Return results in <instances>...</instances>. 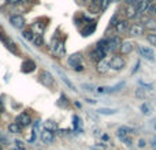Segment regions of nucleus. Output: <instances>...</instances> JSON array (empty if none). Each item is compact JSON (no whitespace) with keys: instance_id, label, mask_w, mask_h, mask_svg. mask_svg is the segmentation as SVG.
Listing matches in <instances>:
<instances>
[{"instance_id":"9","label":"nucleus","mask_w":156,"mask_h":150,"mask_svg":"<svg viewBox=\"0 0 156 150\" xmlns=\"http://www.w3.org/2000/svg\"><path fill=\"white\" fill-rule=\"evenodd\" d=\"M138 52H140L141 56L147 60H151L152 62V60L155 59V53L151 48H147V46H138Z\"/></svg>"},{"instance_id":"29","label":"nucleus","mask_w":156,"mask_h":150,"mask_svg":"<svg viewBox=\"0 0 156 150\" xmlns=\"http://www.w3.org/2000/svg\"><path fill=\"white\" fill-rule=\"evenodd\" d=\"M147 11H148L149 14H152V15H155V14H156V2H155V0L149 3L148 10H147Z\"/></svg>"},{"instance_id":"19","label":"nucleus","mask_w":156,"mask_h":150,"mask_svg":"<svg viewBox=\"0 0 156 150\" xmlns=\"http://www.w3.org/2000/svg\"><path fill=\"white\" fill-rule=\"evenodd\" d=\"M137 5L136 4H127V7H126V15H127V18H134L136 15H137Z\"/></svg>"},{"instance_id":"26","label":"nucleus","mask_w":156,"mask_h":150,"mask_svg":"<svg viewBox=\"0 0 156 150\" xmlns=\"http://www.w3.org/2000/svg\"><path fill=\"white\" fill-rule=\"evenodd\" d=\"M116 112H118L116 109H108V108H100V109H97V113H100V115H114Z\"/></svg>"},{"instance_id":"30","label":"nucleus","mask_w":156,"mask_h":150,"mask_svg":"<svg viewBox=\"0 0 156 150\" xmlns=\"http://www.w3.org/2000/svg\"><path fill=\"white\" fill-rule=\"evenodd\" d=\"M136 97L141 98V100L145 98V91H144V89H137V90H136Z\"/></svg>"},{"instance_id":"37","label":"nucleus","mask_w":156,"mask_h":150,"mask_svg":"<svg viewBox=\"0 0 156 150\" xmlns=\"http://www.w3.org/2000/svg\"><path fill=\"white\" fill-rule=\"evenodd\" d=\"M0 141H2V142H4V145H8V139L3 134H0Z\"/></svg>"},{"instance_id":"15","label":"nucleus","mask_w":156,"mask_h":150,"mask_svg":"<svg viewBox=\"0 0 156 150\" xmlns=\"http://www.w3.org/2000/svg\"><path fill=\"white\" fill-rule=\"evenodd\" d=\"M67 62L71 67H76V66L81 64V62H82V55L81 53H73L71 56H69Z\"/></svg>"},{"instance_id":"13","label":"nucleus","mask_w":156,"mask_h":150,"mask_svg":"<svg viewBox=\"0 0 156 150\" xmlns=\"http://www.w3.org/2000/svg\"><path fill=\"white\" fill-rule=\"evenodd\" d=\"M114 27H115L116 33L123 34V33H126L127 30H129V22H127V21H118Z\"/></svg>"},{"instance_id":"14","label":"nucleus","mask_w":156,"mask_h":150,"mask_svg":"<svg viewBox=\"0 0 156 150\" xmlns=\"http://www.w3.org/2000/svg\"><path fill=\"white\" fill-rule=\"evenodd\" d=\"M133 48H134V44H133L132 41H125V43H122L119 51H121L122 55H129L133 52Z\"/></svg>"},{"instance_id":"41","label":"nucleus","mask_w":156,"mask_h":150,"mask_svg":"<svg viewBox=\"0 0 156 150\" xmlns=\"http://www.w3.org/2000/svg\"><path fill=\"white\" fill-rule=\"evenodd\" d=\"M86 102H90V104H96L94 100H90V98H86Z\"/></svg>"},{"instance_id":"36","label":"nucleus","mask_w":156,"mask_h":150,"mask_svg":"<svg viewBox=\"0 0 156 150\" xmlns=\"http://www.w3.org/2000/svg\"><path fill=\"white\" fill-rule=\"evenodd\" d=\"M22 0H7V4H11V5H15L18 3H21Z\"/></svg>"},{"instance_id":"3","label":"nucleus","mask_w":156,"mask_h":150,"mask_svg":"<svg viewBox=\"0 0 156 150\" xmlns=\"http://www.w3.org/2000/svg\"><path fill=\"white\" fill-rule=\"evenodd\" d=\"M125 66H126V62H125V59H122L121 56H114V57H111L110 67L112 68V70L121 71V70H123V68H125Z\"/></svg>"},{"instance_id":"6","label":"nucleus","mask_w":156,"mask_h":150,"mask_svg":"<svg viewBox=\"0 0 156 150\" xmlns=\"http://www.w3.org/2000/svg\"><path fill=\"white\" fill-rule=\"evenodd\" d=\"M105 55H107V52L105 51H103L101 48H96V49H93V51L90 52V59L93 60V62L99 63V62H101V60L104 59Z\"/></svg>"},{"instance_id":"45","label":"nucleus","mask_w":156,"mask_h":150,"mask_svg":"<svg viewBox=\"0 0 156 150\" xmlns=\"http://www.w3.org/2000/svg\"><path fill=\"white\" fill-rule=\"evenodd\" d=\"M155 130H156V124H155Z\"/></svg>"},{"instance_id":"12","label":"nucleus","mask_w":156,"mask_h":150,"mask_svg":"<svg viewBox=\"0 0 156 150\" xmlns=\"http://www.w3.org/2000/svg\"><path fill=\"white\" fill-rule=\"evenodd\" d=\"M55 139V135H54V131H49V130H43L41 132V141L44 143H52Z\"/></svg>"},{"instance_id":"38","label":"nucleus","mask_w":156,"mask_h":150,"mask_svg":"<svg viewBox=\"0 0 156 150\" xmlns=\"http://www.w3.org/2000/svg\"><path fill=\"white\" fill-rule=\"evenodd\" d=\"M74 68V71H82L83 70V66L82 64H78V66H76V67H73Z\"/></svg>"},{"instance_id":"8","label":"nucleus","mask_w":156,"mask_h":150,"mask_svg":"<svg viewBox=\"0 0 156 150\" xmlns=\"http://www.w3.org/2000/svg\"><path fill=\"white\" fill-rule=\"evenodd\" d=\"M10 22L14 27H16V29H22V27L25 26V18L22 15H11Z\"/></svg>"},{"instance_id":"39","label":"nucleus","mask_w":156,"mask_h":150,"mask_svg":"<svg viewBox=\"0 0 156 150\" xmlns=\"http://www.w3.org/2000/svg\"><path fill=\"white\" fill-rule=\"evenodd\" d=\"M138 146H140V148H145V141L140 139V142H138Z\"/></svg>"},{"instance_id":"2","label":"nucleus","mask_w":156,"mask_h":150,"mask_svg":"<svg viewBox=\"0 0 156 150\" xmlns=\"http://www.w3.org/2000/svg\"><path fill=\"white\" fill-rule=\"evenodd\" d=\"M40 82L43 83L45 87H52V86L55 85V78L51 75V73H48V71H41L40 74Z\"/></svg>"},{"instance_id":"47","label":"nucleus","mask_w":156,"mask_h":150,"mask_svg":"<svg viewBox=\"0 0 156 150\" xmlns=\"http://www.w3.org/2000/svg\"><path fill=\"white\" fill-rule=\"evenodd\" d=\"M0 115H2V111H0Z\"/></svg>"},{"instance_id":"24","label":"nucleus","mask_w":156,"mask_h":150,"mask_svg":"<svg viewBox=\"0 0 156 150\" xmlns=\"http://www.w3.org/2000/svg\"><path fill=\"white\" fill-rule=\"evenodd\" d=\"M44 128L49 130V131H55V130L58 128V124L55 123V121H52V120H47L45 123H44Z\"/></svg>"},{"instance_id":"42","label":"nucleus","mask_w":156,"mask_h":150,"mask_svg":"<svg viewBox=\"0 0 156 150\" xmlns=\"http://www.w3.org/2000/svg\"><path fill=\"white\" fill-rule=\"evenodd\" d=\"M152 146H154V149H156V137H155V139H154V145H152Z\"/></svg>"},{"instance_id":"5","label":"nucleus","mask_w":156,"mask_h":150,"mask_svg":"<svg viewBox=\"0 0 156 150\" xmlns=\"http://www.w3.org/2000/svg\"><path fill=\"white\" fill-rule=\"evenodd\" d=\"M144 25L141 23H132L129 26V30H127V33H129L130 36H141L144 34Z\"/></svg>"},{"instance_id":"18","label":"nucleus","mask_w":156,"mask_h":150,"mask_svg":"<svg viewBox=\"0 0 156 150\" xmlns=\"http://www.w3.org/2000/svg\"><path fill=\"white\" fill-rule=\"evenodd\" d=\"M94 30H96V25L90 23V26H89V23H86L85 27H83V29H81V34H82L83 37H86V36H90Z\"/></svg>"},{"instance_id":"40","label":"nucleus","mask_w":156,"mask_h":150,"mask_svg":"<svg viewBox=\"0 0 156 150\" xmlns=\"http://www.w3.org/2000/svg\"><path fill=\"white\" fill-rule=\"evenodd\" d=\"M138 67H140V62H137V64H136V68H134V70H133V74H134V73H137Z\"/></svg>"},{"instance_id":"46","label":"nucleus","mask_w":156,"mask_h":150,"mask_svg":"<svg viewBox=\"0 0 156 150\" xmlns=\"http://www.w3.org/2000/svg\"><path fill=\"white\" fill-rule=\"evenodd\" d=\"M12 150H18V149H12Z\"/></svg>"},{"instance_id":"20","label":"nucleus","mask_w":156,"mask_h":150,"mask_svg":"<svg viewBox=\"0 0 156 150\" xmlns=\"http://www.w3.org/2000/svg\"><path fill=\"white\" fill-rule=\"evenodd\" d=\"M56 71H58V74H59V77L62 78V80H63V82H65L66 85H67L71 89V90H76V87H74V85L70 82V79H69V78L65 75V73H63V71H60V70H56Z\"/></svg>"},{"instance_id":"31","label":"nucleus","mask_w":156,"mask_h":150,"mask_svg":"<svg viewBox=\"0 0 156 150\" xmlns=\"http://www.w3.org/2000/svg\"><path fill=\"white\" fill-rule=\"evenodd\" d=\"M22 34H23V37L26 38V40H33V32L32 30H23V33H22Z\"/></svg>"},{"instance_id":"25","label":"nucleus","mask_w":156,"mask_h":150,"mask_svg":"<svg viewBox=\"0 0 156 150\" xmlns=\"http://www.w3.org/2000/svg\"><path fill=\"white\" fill-rule=\"evenodd\" d=\"M144 27H147V29H149V30L154 32V30H156V21L155 19H147Z\"/></svg>"},{"instance_id":"28","label":"nucleus","mask_w":156,"mask_h":150,"mask_svg":"<svg viewBox=\"0 0 156 150\" xmlns=\"http://www.w3.org/2000/svg\"><path fill=\"white\" fill-rule=\"evenodd\" d=\"M147 41H148L151 45H155L156 46V34L154 32L149 33V34H147Z\"/></svg>"},{"instance_id":"4","label":"nucleus","mask_w":156,"mask_h":150,"mask_svg":"<svg viewBox=\"0 0 156 150\" xmlns=\"http://www.w3.org/2000/svg\"><path fill=\"white\" fill-rule=\"evenodd\" d=\"M15 121L22 127V128H25V127L30 126L33 120H32V116H30L27 112H22V113H19L18 115V118H16Z\"/></svg>"},{"instance_id":"1","label":"nucleus","mask_w":156,"mask_h":150,"mask_svg":"<svg viewBox=\"0 0 156 150\" xmlns=\"http://www.w3.org/2000/svg\"><path fill=\"white\" fill-rule=\"evenodd\" d=\"M132 134H133V130L129 128V127H119L118 131H116L118 138L127 146V148H132V145H133V139H132V137H130Z\"/></svg>"},{"instance_id":"35","label":"nucleus","mask_w":156,"mask_h":150,"mask_svg":"<svg viewBox=\"0 0 156 150\" xmlns=\"http://www.w3.org/2000/svg\"><path fill=\"white\" fill-rule=\"evenodd\" d=\"M15 143H16V148L19 150H25V143L22 141H15Z\"/></svg>"},{"instance_id":"10","label":"nucleus","mask_w":156,"mask_h":150,"mask_svg":"<svg viewBox=\"0 0 156 150\" xmlns=\"http://www.w3.org/2000/svg\"><path fill=\"white\" fill-rule=\"evenodd\" d=\"M34 70H36V63L33 62V60H25V62L22 63L21 71L23 74H30V73H33Z\"/></svg>"},{"instance_id":"27","label":"nucleus","mask_w":156,"mask_h":150,"mask_svg":"<svg viewBox=\"0 0 156 150\" xmlns=\"http://www.w3.org/2000/svg\"><path fill=\"white\" fill-rule=\"evenodd\" d=\"M54 51L56 53H63L65 52V45H63V41H56V45L54 46Z\"/></svg>"},{"instance_id":"17","label":"nucleus","mask_w":156,"mask_h":150,"mask_svg":"<svg viewBox=\"0 0 156 150\" xmlns=\"http://www.w3.org/2000/svg\"><path fill=\"white\" fill-rule=\"evenodd\" d=\"M108 70H110V62L103 59L101 62L97 63V71H99L100 74H105Z\"/></svg>"},{"instance_id":"7","label":"nucleus","mask_w":156,"mask_h":150,"mask_svg":"<svg viewBox=\"0 0 156 150\" xmlns=\"http://www.w3.org/2000/svg\"><path fill=\"white\" fill-rule=\"evenodd\" d=\"M107 43H108V51H112V52L118 51L122 45V40L119 37H111L110 40H107Z\"/></svg>"},{"instance_id":"21","label":"nucleus","mask_w":156,"mask_h":150,"mask_svg":"<svg viewBox=\"0 0 156 150\" xmlns=\"http://www.w3.org/2000/svg\"><path fill=\"white\" fill-rule=\"evenodd\" d=\"M33 44H34L36 46H43L44 45V37L43 34H34L33 36Z\"/></svg>"},{"instance_id":"11","label":"nucleus","mask_w":156,"mask_h":150,"mask_svg":"<svg viewBox=\"0 0 156 150\" xmlns=\"http://www.w3.org/2000/svg\"><path fill=\"white\" fill-rule=\"evenodd\" d=\"M3 40V43H4V45H5V48L8 49V51H11L14 55H18L19 52H18V48H16V45H15V43H14L11 38H8V37H3L2 38Z\"/></svg>"},{"instance_id":"44","label":"nucleus","mask_w":156,"mask_h":150,"mask_svg":"<svg viewBox=\"0 0 156 150\" xmlns=\"http://www.w3.org/2000/svg\"><path fill=\"white\" fill-rule=\"evenodd\" d=\"M0 150H3V148H2V143H0Z\"/></svg>"},{"instance_id":"22","label":"nucleus","mask_w":156,"mask_h":150,"mask_svg":"<svg viewBox=\"0 0 156 150\" xmlns=\"http://www.w3.org/2000/svg\"><path fill=\"white\" fill-rule=\"evenodd\" d=\"M148 5H149L148 0H141V2L137 4V11L138 12H144V11L148 10Z\"/></svg>"},{"instance_id":"32","label":"nucleus","mask_w":156,"mask_h":150,"mask_svg":"<svg viewBox=\"0 0 156 150\" xmlns=\"http://www.w3.org/2000/svg\"><path fill=\"white\" fill-rule=\"evenodd\" d=\"M141 112L145 113V115H149L151 113V108H149L148 104H143L141 105Z\"/></svg>"},{"instance_id":"34","label":"nucleus","mask_w":156,"mask_h":150,"mask_svg":"<svg viewBox=\"0 0 156 150\" xmlns=\"http://www.w3.org/2000/svg\"><path fill=\"white\" fill-rule=\"evenodd\" d=\"M140 85L143 86V87H145L147 90H152V87H154V86H152L151 83H145L144 80H140Z\"/></svg>"},{"instance_id":"23","label":"nucleus","mask_w":156,"mask_h":150,"mask_svg":"<svg viewBox=\"0 0 156 150\" xmlns=\"http://www.w3.org/2000/svg\"><path fill=\"white\" fill-rule=\"evenodd\" d=\"M21 128H22V127L19 126L16 121H15V123H11L10 126H8V131L12 132V134H19V132H21Z\"/></svg>"},{"instance_id":"43","label":"nucleus","mask_w":156,"mask_h":150,"mask_svg":"<svg viewBox=\"0 0 156 150\" xmlns=\"http://www.w3.org/2000/svg\"><path fill=\"white\" fill-rule=\"evenodd\" d=\"M125 2H127V3H130V4H133V0H125Z\"/></svg>"},{"instance_id":"33","label":"nucleus","mask_w":156,"mask_h":150,"mask_svg":"<svg viewBox=\"0 0 156 150\" xmlns=\"http://www.w3.org/2000/svg\"><path fill=\"white\" fill-rule=\"evenodd\" d=\"M81 87H82L83 90H89V91H93L94 90V86L93 85H88V83H82V85H81Z\"/></svg>"},{"instance_id":"16","label":"nucleus","mask_w":156,"mask_h":150,"mask_svg":"<svg viewBox=\"0 0 156 150\" xmlns=\"http://www.w3.org/2000/svg\"><path fill=\"white\" fill-rule=\"evenodd\" d=\"M89 11L93 14H99L101 11V0H92L89 3Z\"/></svg>"}]
</instances>
